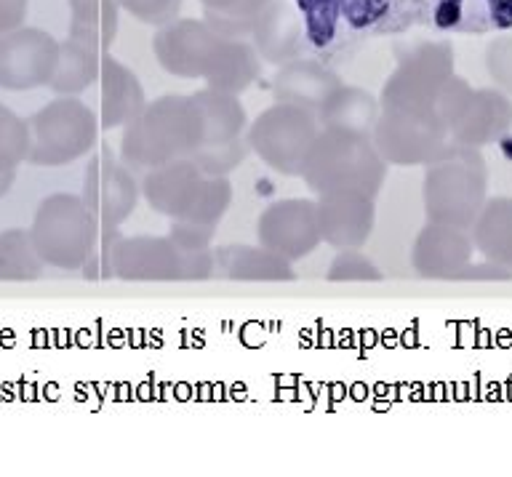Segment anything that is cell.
<instances>
[{"instance_id":"obj_1","label":"cell","mask_w":512,"mask_h":477,"mask_svg":"<svg viewBox=\"0 0 512 477\" xmlns=\"http://www.w3.org/2000/svg\"><path fill=\"white\" fill-rule=\"evenodd\" d=\"M302 16L307 56L336 67L376 38L427 27L424 0H291Z\"/></svg>"},{"instance_id":"obj_2","label":"cell","mask_w":512,"mask_h":477,"mask_svg":"<svg viewBox=\"0 0 512 477\" xmlns=\"http://www.w3.org/2000/svg\"><path fill=\"white\" fill-rule=\"evenodd\" d=\"M203 144V126L190 96L166 94L144 110L120 134L118 158L131 171H150L174 160L192 158Z\"/></svg>"},{"instance_id":"obj_3","label":"cell","mask_w":512,"mask_h":477,"mask_svg":"<svg viewBox=\"0 0 512 477\" xmlns=\"http://www.w3.org/2000/svg\"><path fill=\"white\" fill-rule=\"evenodd\" d=\"M387 168L371 134L320 128L299 176L315 198L328 192H363L376 198L387 182Z\"/></svg>"},{"instance_id":"obj_4","label":"cell","mask_w":512,"mask_h":477,"mask_svg":"<svg viewBox=\"0 0 512 477\" xmlns=\"http://www.w3.org/2000/svg\"><path fill=\"white\" fill-rule=\"evenodd\" d=\"M488 200V166L483 152L448 144L438 158L424 166L422 206L427 222L472 230Z\"/></svg>"},{"instance_id":"obj_5","label":"cell","mask_w":512,"mask_h":477,"mask_svg":"<svg viewBox=\"0 0 512 477\" xmlns=\"http://www.w3.org/2000/svg\"><path fill=\"white\" fill-rule=\"evenodd\" d=\"M395 70L384 80L379 107L382 110L438 115L440 96L454 78V46L446 40L411 38L392 48ZM440 118V115H438Z\"/></svg>"},{"instance_id":"obj_6","label":"cell","mask_w":512,"mask_h":477,"mask_svg":"<svg viewBox=\"0 0 512 477\" xmlns=\"http://www.w3.org/2000/svg\"><path fill=\"white\" fill-rule=\"evenodd\" d=\"M99 235V222L86 200L72 192H54L38 203L30 238L46 267L80 270Z\"/></svg>"},{"instance_id":"obj_7","label":"cell","mask_w":512,"mask_h":477,"mask_svg":"<svg viewBox=\"0 0 512 477\" xmlns=\"http://www.w3.org/2000/svg\"><path fill=\"white\" fill-rule=\"evenodd\" d=\"M27 131V163L38 168H56L94 152L102 128L94 110L80 102L78 96H56L54 102H48L27 120Z\"/></svg>"},{"instance_id":"obj_8","label":"cell","mask_w":512,"mask_h":477,"mask_svg":"<svg viewBox=\"0 0 512 477\" xmlns=\"http://www.w3.org/2000/svg\"><path fill=\"white\" fill-rule=\"evenodd\" d=\"M438 115L448 128L451 144L483 150L510 134L512 99L499 88H472L454 75L440 96Z\"/></svg>"},{"instance_id":"obj_9","label":"cell","mask_w":512,"mask_h":477,"mask_svg":"<svg viewBox=\"0 0 512 477\" xmlns=\"http://www.w3.org/2000/svg\"><path fill=\"white\" fill-rule=\"evenodd\" d=\"M318 131L320 126L315 112L275 102L259 112L254 123H248L243 139L248 150L275 174L299 176Z\"/></svg>"},{"instance_id":"obj_10","label":"cell","mask_w":512,"mask_h":477,"mask_svg":"<svg viewBox=\"0 0 512 477\" xmlns=\"http://www.w3.org/2000/svg\"><path fill=\"white\" fill-rule=\"evenodd\" d=\"M371 139L387 166H427L446 150L448 128L438 115H422V112L379 110Z\"/></svg>"},{"instance_id":"obj_11","label":"cell","mask_w":512,"mask_h":477,"mask_svg":"<svg viewBox=\"0 0 512 477\" xmlns=\"http://www.w3.org/2000/svg\"><path fill=\"white\" fill-rule=\"evenodd\" d=\"M227 38L211 30L203 19H174L152 38V54L168 75L184 80H206L222 54Z\"/></svg>"},{"instance_id":"obj_12","label":"cell","mask_w":512,"mask_h":477,"mask_svg":"<svg viewBox=\"0 0 512 477\" xmlns=\"http://www.w3.org/2000/svg\"><path fill=\"white\" fill-rule=\"evenodd\" d=\"M139 195L142 192H139L134 171L123 166V160L115 152L99 150L91 155L80 198L86 200L96 222L104 227H123L136 211Z\"/></svg>"},{"instance_id":"obj_13","label":"cell","mask_w":512,"mask_h":477,"mask_svg":"<svg viewBox=\"0 0 512 477\" xmlns=\"http://www.w3.org/2000/svg\"><path fill=\"white\" fill-rule=\"evenodd\" d=\"M256 240L259 246L278 254L286 262H302L304 256H310L323 243L315 200L286 198L270 203L259 214Z\"/></svg>"},{"instance_id":"obj_14","label":"cell","mask_w":512,"mask_h":477,"mask_svg":"<svg viewBox=\"0 0 512 477\" xmlns=\"http://www.w3.org/2000/svg\"><path fill=\"white\" fill-rule=\"evenodd\" d=\"M59 59V40L40 27H19L0 35V88L32 91L48 86Z\"/></svg>"},{"instance_id":"obj_15","label":"cell","mask_w":512,"mask_h":477,"mask_svg":"<svg viewBox=\"0 0 512 477\" xmlns=\"http://www.w3.org/2000/svg\"><path fill=\"white\" fill-rule=\"evenodd\" d=\"M112 278L126 283H184V254L168 235L120 238L112 256Z\"/></svg>"},{"instance_id":"obj_16","label":"cell","mask_w":512,"mask_h":477,"mask_svg":"<svg viewBox=\"0 0 512 477\" xmlns=\"http://www.w3.org/2000/svg\"><path fill=\"white\" fill-rule=\"evenodd\" d=\"M320 240L334 251L363 248L376 224V198L363 192H328L315 198Z\"/></svg>"},{"instance_id":"obj_17","label":"cell","mask_w":512,"mask_h":477,"mask_svg":"<svg viewBox=\"0 0 512 477\" xmlns=\"http://www.w3.org/2000/svg\"><path fill=\"white\" fill-rule=\"evenodd\" d=\"M475 243L470 230L451 224L424 222L411 246V267L424 280H456L472 262Z\"/></svg>"},{"instance_id":"obj_18","label":"cell","mask_w":512,"mask_h":477,"mask_svg":"<svg viewBox=\"0 0 512 477\" xmlns=\"http://www.w3.org/2000/svg\"><path fill=\"white\" fill-rule=\"evenodd\" d=\"M206 179L208 176H203L195 160L182 158L144 171L139 192L155 214L166 219H190L198 206L200 192L206 187Z\"/></svg>"},{"instance_id":"obj_19","label":"cell","mask_w":512,"mask_h":477,"mask_svg":"<svg viewBox=\"0 0 512 477\" xmlns=\"http://www.w3.org/2000/svg\"><path fill=\"white\" fill-rule=\"evenodd\" d=\"M427 27L446 35L512 32V0H424Z\"/></svg>"},{"instance_id":"obj_20","label":"cell","mask_w":512,"mask_h":477,"mask_svg":"<svg viewBox=\"0 0 512 477\" xmlns=\"http://www.w3.org/2000/svg\"><path fill=\"white\" fill-rule=\"evenodd\" d=\"M248 40L259 59L275 67L307 56L304 22L291 0H270L256 16Z\"/></svg>"},{"instance_id":"obj_21","label":"cell","mask_w":512,"mask_h":477,"mask_svg":"<svg viewBox=\"0 0 512 477\" xmlns=\"http://www.w3.org/2000/svg\"><path fill=\"white\" fill-rule=\"evenodd\" d=\"M94 88L96 104L91 110L99 120V128H104V131L123 128L126 123H131L147 104L142 80L112 54L102 56V70H99V80L94 83Z\"/></svg>"},{"instance_id":"obj_22","label":"cell","mask_w":512,"mask_h":477,"mask_svg":"<svg viewBox=\"0 0 512 477\" xmlns=\"http://www.w3.org/2000/svg\"><path fill=\"white\" fill-rule=\"evenodd\" d=\"M342 83L344 80L336 67H328L312 56H302L294 62L280 64L270 80V91L275 102L318 112L320 104L326 102L331 91H336Z\"/></svg>"},{"instance_id":"obj_23","label":"cell","mask_w":512,"mask_h":477,"mask_svg":"<svg viewBox=\"0 0 512 477\" xmlns=\"http://www.w3.org/2000/svg\"><path fill=\"white\" fill-rule=\"evenodd\" d=\"M214 275L238 283H291L296 280L294 264L280 259L264 246H219L214 248Z\"/></svg>"},{"instance_id":"obj_24","label":"cell","mask_w":512,"mask_h":477,"mask_svg":"<svg viewBox=\"0 0 512 477\" xmlns=\"http://www.w3.org/2000/svg\"><path fill=\"white\" fill-rule=\"evenodd\" d=\"M190 99L203 126V144H224L246 134V107L235 94L216 88H198Z\"/></svg>"},{"instance_id":"obj_25","label":"cell","mask_w":512,"mask_h":477,"mask_svg":"<svg viewBox=\"0 0 512 477\" xmlns=\"http://www.w3.org/2000/svg\"><path fill=\"white\" fill-rule=\"evenodd\" d=\"M379 99L371 91L360 86H342L331 91L326 102L315 112L320 128H336V131H358L371 134L376 118H379Z\"/></svg>"},{"instance_id":"obj_26","label":"cell","mask_w":512,"mask_h":477,"mask_svg":"<svg viewBox=\"0 0 512 477\" xmlns=\"http://www.w3.org/2000/svg\"><path fill=\"white\" fill-rule=\"evenodd\" d=\"M470 235L475 254L512 272V198L507 195L488 198L472 224Z\"/></svg>"},{"instance_id":"obj_27","label":"cell","mask_w":512,"mask_h":477,"mask_svg":"<svg viewBox=\"0 0 512 477\" xmlns=\"http://www.w3.org/2000/svg\"><path fill=\"white\" fill-rule=\"evenodd\" d=\"M102 51L78 43V40L64 38L59 43V59H56L54 75L48 80V88L56 96H80L88 88H94L102 70Z\"/></svg>"},{"instance_id":"obj_28","label":"cell","mask_w":512,"mask_h":477,"mask_svg":"<svg viewBox=\"0 0 512 477\" xmlns=\"http://www.w3.org/2000/svg\"><path fill=\"white\" fill-rule=\"evenodd\" d=\"M120 24L118 0H70L67 38L110 54Z\"/></svg>"},{"instance_id":"obj_29","label":"cell","mask_w":512,"mask_h":477,"mask_svg":"<svg viewBox=\"0 0 512 477\" xmlns=\"http://www.w3.org/2000/svg\"><path fill=\"white\" fill-rule=\"evenodd\" d=\"M262 75V59L251 46L248 38H227L222 54L216 59L214 70L203 83L206 88L227 91V94L240 96L246 88H251Z\"/></svg>"},{"instance_id":"obj_30","label":"cell","mask_w":512,"mask_h":477,"mask_svg":"<svg viewBox=\"0 0 512 477\" xmlns=\"http://www.w3.org/2000/svg\"><path fill=\"white\" fill-rule=\"evenodd\" d=\"M46 264L35 251L30 230L11 227L0 232V283H30L38 280Z\"/></svg>"},{"instance_id":"obj_31","label":"cell","mask_w":512,"mask_h":477,"mask_svg":"<svg viewBox=\"0 0 512 477\" xmlns=\"http://www.w3.org/2000/svg\"><path fill=\"white\" fill-rule=\"evenodd\" d=\"M203 22L224 38H248L256 16L270 0H198Z\"/></svg>"},{"instance_id":"obj_32","label":"cell","mask_w":512,"mask_h":477,"mask_svg":"<svg viewBox=\"0 0 512 477\" xmlns=\"http://www.w3.org/2000/svg\"><path fill=\"white\" fill-rule=\"evenodd\" d=\"M30 131L27 120L19 118L11 107L0 104V171H16L27 163Z\"/></svg>"},{"instance_id":"obj_33","label":"cell","mask_w":512,"mask_h":477,"mask_svg":"<svg viewBox=\"0 0 512 477\" xmlns=\"http://www.w3.org/2000/svg\"><path fill=\"white\" fill-rule=\"evenodd\" d=\"M246 139H232L224 144H200L198 152L192 155L195 166L203 171V176H230L238 166H243V160L248 158Z\"/></svg>"},{"instance_id":"obj_34","label":"cell","mask_w":512,"mask_h":477,"mask_svg":"<svg viewBox=\"0 0 512 477\" xmlns=\"http://www.w3.org/2000/svg\"><path fill=\"white\" fill-rule=\"evenodd\" d=\"M326 280L331 283H379L384 280V275L371 262V256L363 254V248H350V251H336L328 264Z\"/></svg>"},{"instance_id":"obj_35","label":"cell","mask_w":512,"mask_h":477,"mask_svg":"<svg viewBox=\"0 0 512 477\" xmlns=\"http://www.w3.org/2000/svg\"><path fill=\"white\" fill-rule=\"evenodd\" d=\"M120 238H123L120 227H104V224H99L94 248H91L86 264L80 267L83 278L94 280V283H99V280H115L112 278V256H115Z\"/></svg>"},{"instance_id":"obj_36","label":"cell","mask_w":512,"mask_h":477,"mask_svg":"<svg viewBox=\"0 0 512 477\" xmlns=\"http://www.w3.org/2000/svg\"><path fill=\"white\" fill-rule=\"evenodd\" d=\"M483 62H486V72L494 88L512 99V32H499L491 38Z\"/></svg>"},{"instance_id":"obj_37","label":"cell","mask_w":512,"mask_h":477,"mask_svg":"<svg viewBox=\"0 0 512 477\" xmlns=\"http://www.w3.org/2000/svg\"><path fill=\"white\" fill-rule=\"evenodd\" d=\"M184 0H118L120 11H126L136 22L150 24V27H163V24L174 22L182 14Z\"/></svg>"},{"instance_id":"obj_38","label":"cell","mask_w":512,"mask_h":477,"mask_svg":"<svg viewBox=\"0 0 512 477\" xmlns=\"http://www.w3.org/2000/svg\"><path fill=\"white\" fill-rule=\"evenodd\" d=\"M214 235V224L187 222V219H171V230H168V240L179 251H206V248H214Z\"/></svg>"},{"instance_id":"obj_39","label":"cell","mask_w":512,"mask_h":477,"mask_svg":"<svg viewBox=\"0 0 512 477\" xmlns=\"http://www.w3.org/2000/svg\"><path fill=\"white\" fill-rule=\"evenodd\" d=\"M456 280H499V283H504V280H512V272L507 270V267H502V264L488 262V259H483V262H475V259H472V262L456 275Z\"/></svg>"},{"instance_id":"obj_40","label":"cell","mask_w":512,"mask_h":477,"mask_svg":"<svg viewBox=\"0 0 512 477\" xmlns=\"http://www.w3.org/2000/svg\"><path fill=\"white\" fill-rule=\"evenodd\" d=\"M27 11H30V0H0V35L24 27Z\"/></svg>"},{"instance_id":"obj_41","label":"cell","mask_w":512,"mask_h":477,"mask_svg":"<svg viewBox=\"0 0 512 477\" xmlns=\"http://www.w3.org/2000/svg\"><path fill=\"white\" fill-rule=\"evenodd\" d=\"M16 182V171H0V200L6 198Z\"/></svg>"}]
</instances>
